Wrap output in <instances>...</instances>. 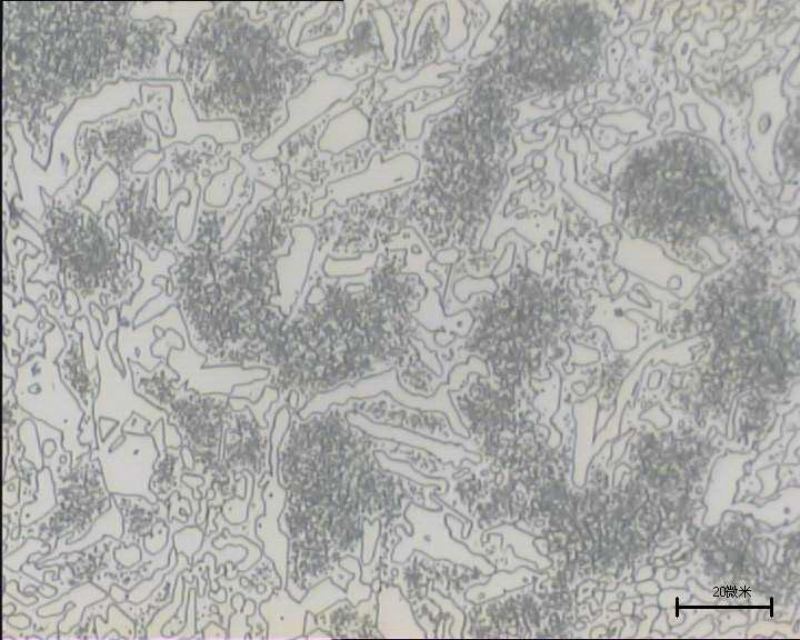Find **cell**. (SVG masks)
<instances>
[{
  "label": "cell",
  "mask_w": 800,
  "mask_h": 640,
  "mask_svg": "<svg viewBox=\"0 0 800 640\" xmlns=\"http://www.w3.org/2000/svg\"><path fill=\"white\" fill-rule=\"evenodd\" d=\"M360 79L349 80L330 74L326 69L317 71L308 87L288 101L289 117L284 124L257 147L252 157L259 160L277 157L282 142L292 133L312 122L337 101L349 99Z\"/></svg>",
  "instance_id": "cell-2"
},
{
  "label": "cell",
  "mask_w": 800,
  "mask_h": 640,
  "mask_svg": "<svg viewBox=\"0 0 800 640\" xmlns=\"http://www.w3.org/2000/svg\"><path fill=\"white\" fill-rule=\"evenodd\" d=\"M47 262L30 281L59 284L73 292L80 309L76 318L86 317L96 346L100 343V323L91 307L107 312L120 309L133 298L142 283L140 262L130 257L126 241L119 244L111 230L101 227L91 212L74 207H50L46 228Z\"/></svg>",
  "instance_id": "cell-1"
},
{
  "label": "cell",
  "mask_w": 800,
  "mask_h": 640,
  "mask_svg": "<svg viewBox=\"0 0 800 640\" xmlns=\"http://www.w3.org/2000/svg\"><path fill=\"white\" fill-rule=\"evenodd\" d=\"M368 132V121L360 110L351 108L334 117L319 140L322 151L339 153L362 140Z\"/></svg>",
  "instance_id": "cell-4"
},
{
  "label": "cell",
  "mask_w": 800,
  "mask_h": 640,
  "mask_svg": "<svg viewBox=\"0 0 800 640\" xmlns=\"http://www.w3.org/2000/svg\"><path fill=\"white\" fill-rule=\"evenodd\" d=\"M64 336V347L56 363L62 382L79 402L89 426L92 421V402L98 396L99 369L89 370L84 359L82 334L74 328L60 326Z\"/></svg>",
  "instance_id": "cell-3"
}]
</instances>
